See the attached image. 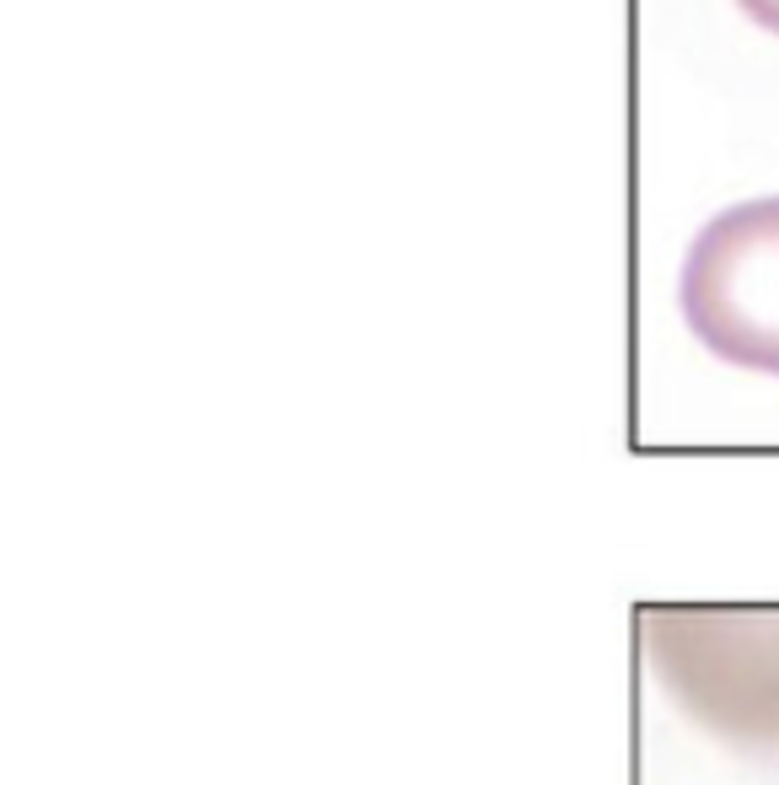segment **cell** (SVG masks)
<instances>
[{
    "instance_id": "obj_1",
    "label": "cell",
    "mask_w": 779,
    "mask_h": 785,
    "mask_svg": "<svg viewBox=\"0 0 779 785\" xmlns=\"http://www.w3.org/2000/svg\"><path fill=\"white\" fill-rule=\"evenodd\" d=\"M677 307L726 366L779 377V194L720 210L688 242Z\"/></svg>"
},
{
    "instance_id": "obj_2",
    "label": "cell",
    "mask_w": 779,
    "mask_h": 785,
    "mask_svg": "<svg viewBox=\"0 0 779 785\" xmlns=\"http://www.w3.org/2000/svg\"><path fill=\"white\" fill-rule=\"evenodd\" d=\"M737 6L763 27V33H774V38H779V0H737Z\"/></svg>"
}]
</instances>
